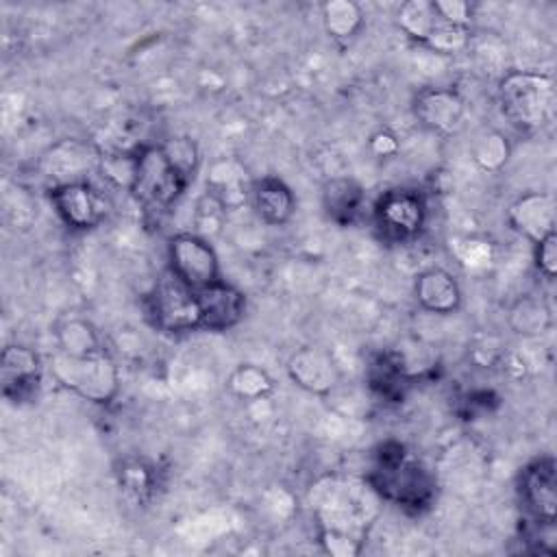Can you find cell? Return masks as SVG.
<instances>
[{
    "mask_svg": "<svg viewBox=\"0 0 557 557\" xmlns=\"http://www.w3.org/2000/svg\"><path fill=\"white\" fill-rule=\"evenodd\" d=\"M413 115L422 128L446 137L463 124L466 102L455 89L426 87L413 98Z\"/></svg>",
    "mask_w": 557,
    "mask_h": 557,
    "instance_id": "cell-13",
    "label": "cell"
},
{
    "mask_svg": "<svg viewBox=\"0 0 557 557\" xmlns=\"http://www.w3.org/2000/svg\"><path fill=\"white\" fill-rule=\"evenodd\" d=\"M168 272L191 289L222 281L215 248L196 233H176L168 239Z\"/></svg>",
    "mask_w": 557,
    "mask_h": 557,
    "instance_id": "cell-8",
    "label": "cell"
},
{
    "mask_svg": "<svg viewBox=\"0 0 557 557\" xmlns=\"http://www.w3.org/2000/svg\"><path fill=\"white\" fill-rule=\"evenodd\" d=\"M518 496L529 522L555 524L557 518V466L550 455L529 461L518 476Z\"/></svg>",
    "mask_w": 557,
    "mask_h": 557,
    "instance_id": "cell-9",
    "label": "cell"
},
{
    "mask_svg": "<svg viewBox=\"0 0 557 557\" xmlns=\"http://www.w3.org/2000/svg\"><path fill=\"white\" fill-rule=\"evenodd\" d=\"M437 15L459 28H472V7L463 0H433Z\"/></svg>",
    "mask_w": 557,
    "mask_h": 557,
    "instance_id": "cell-29",
    "label": "cell"
},
{
    "mask_svg": "<svg viewBox=\"0 0 557 557\" xmlns=\"http://www.w3.org/2000/svg\"><path fill=\"white\" fill-rule=\"evenodd\" d=\"M376 233L389 244H407L416 239L426 222L424 194L413 187H394L379 196L372 207Z\"/></svg>",
    "mask_w": 557,
    "mask_h": 557,
    "instance_id": "cell-6",
    "label": "cell"
},
{
    "mask_svg": "<svg viewBox=\"0 0 557 557\" xmlns=\"http://www.w3.org/2000/svg\"><path fill=\"white\" fill-rule=\"evenodd\" d=\"M366 481L385 503L398 505L411 513L429 509L435 500V476L422 461L411 457L400 442L379 446L372 468L366 472Z\"/></svg>",
    "mask_w": 557,
    "mask_h": 557,
    "instance_id": "cell-2",
    "label": "cell"
},
{
    "mask_svg": "<svg viewBox=\"0 0 557 557\" xmlns=\"http://www.w3.org/2000/svg\"><path fill=\"white\" fill-rule=\"evenodd\" d=\"M498 102L516 128L537 131L553 115L555 78L546 72L511 70L498 83Z\"/></svg>",
    "mask_w": 557,
    "mask_h": 557,
    "instance_id": "cell-3",
    "label": "cell"
},
{
    "mask_svg": "<svg viewBox=\"0 0 557 557\" xmlns=\"http://www.w3.org/2000/svg\"><path fill=\"white\" fill-rule=\"evenodd\" d=\"M252 181L235 159L213 161L207 174V189L220 209H237L250 200Z\"/></svg>",
    "mask_w": 557,
    "mask_h": 557,
    "instance_id": "cell-18",
    "label": "cell"
},
{
    "mask_svg": "<svg viewBox=\"0 0 557 557\" xmlns=\"http://www.w3.org/2000/svg\"><path fill=\"white\" fill-rule=\"evenodd\" d=\"M285 370L296 387L313 396L331 394L342 379V372L331 352L318 346H302L292 352Z\"/></svg>",
    "mask_w": 557,
    "mask_h": 557,
    "instance_id": "cell-12",
    "label": "cell"
},
{
    "mask_svg": "<svg viewBox=\"0 0 557 557\" xmlns=\"http://www.w3.org/2000/svg\"><path fill=\"white\" fill-rule=\"evenodd\" d=\"M161 146H163L168 159L172 161V165H174L187 181H191V178H194V172L198 170V161H200L196 141L183 135V137H172V139H168V141L161 144Z\"/></svg>",
    "mask_w": 557,
    "mask_h": 557,
    "instance_id": "cell-27",
    "label": "cell"
},
{
    "mask_svg": "<svg viewBox=\"0 0 557 557\" xmlns=\"http://www.w3.org/2000/svg\"><path fill=\"white\" fill-rule=\"evenodd\" d=\"M396 24L398 28L413 41H418L420 46H424V41L429 39V35L435 30V26L440 24V15L433 7V2L426 0H409L405 4H400L398 13H396Z\"/></svg>",
    "mask_w": 557,
    "mask_h": 557,
    "instance_id": "cell-23",
    "label": "cell"
},
{
    "mask_svg": "<svg viewBox=\"0 0 557 557\" xmlns=\"http://www.w3.org/2000/svg\"><path fill=\"white\" fill-rule=\"evenodd\" d=\"M54 335H57L59 350L65 352V355L85 357V355L104 352L102 339H100L96 326L89 320L70 318V320H65L57 326Z\"/></svg>",
    "mask_w": 557,
    "mask_h": 557,
    "instance_id": "cell-21",
    "label": "cell"
},
{
    "mask_svg": "<svg viewBox=\"0 0 557 557\" xmlns=\"http://www.w3.org/2000/svg\"><path fill=\"white\" fill-rule=\"evenodd\" d=\"M189 181L172 165L161 144L135 150V176L131 196L152 213L168 211L187 189Z\"/></svg>",
    "mask_w": 557,
    "mask_h": 557,
    "instance_id": "cell-5",
    "label": "cell"
},
{
    "mask_svg": "<svg viewBox=\"0 0 557 557\" xmlns=\"http://www.w3.org/2000/svg\"><path fill=\"white\" fill-rule=\"evenodd\" d=\"M309 505L320 546L335 557H357L379 518L383 498L366 476L329 474L311 487Z\"/></svg>",
    "mask_w": 557,
    "mask_h": 557,
    "instance_id": "cell-1",
    "label": "cell"
},
{
    "mask_svg": "<svg viewBox=\"0 0 557 557\" xmlns=\"http://www.w3.org/2000/svg\"><path fill=\"white\" fill-rule=\"evenodd\" d=\"M363 9L352 0H329L322 4V24L333 39H350L363 26Z\"/></svg>",
    "mask_w": 557,
    "mask_h": 557,
    "instance_id": "cell-22",
    "label": "cell"
},
{
    "mask_svg": "<svg viewBox=\"0 0 557 557\" xmlns=\"http://www.w3.org/2000/svg\"><path fill=\"white\" fill-rule=\"evenodd\" d=\"M413 296L424 311L437 315L453 313L461 307V287L457 278L442 268L422 270L413 281Z\"/></svg>",
    "mask_w": 557,
    "mask_h": 557,
    "instance_id": "cell-17",
    "label": "cell"
},
{
    "mask_svg": "<svg viewBox=\"0 0 557 557\" xmlns=\"http://www.w3.org/2000/svg\"><path fill=\"white\" fill-rule=\"evenodd\" d=\"M122 483L126 485V490H131V492H135V494H139V492H146L148 490V485H150V476H148V472H146V468H141V466H131V468H126V470H122Z\"/></svg>",
    "mask_w": 557,
    "mask_h": 557,
    "instance_id": "cell-30",
    "label": "cell"
},
{
    "mask_svg": "<svg viewBox=\"0 0 557 557\" xmlns=\"http://www.w3.org/2000/svg\"><path fill=\"white\" fill-rule=\"evenodd\" d=\"M370 146H372V150H374L376 154H383V157L394 154V152L398 150V141H396V137H394V135H389L387 131L376 133V135L370 139Z\"/></svg>",
    "mask_w": 557,
    "mask_h": 557,
    "instance_id": "cell-31",
    "label": "cell"
},
{
    "mask_svg": "<svg viewBox=\"0 0 557 557\" xmlns=\"http://www.w3.org/2000/svg\"><path fill=\"white\" fill-rule=\"evenodd\" d=\"M50 372L61 387L94 405H109L120 394V368L107 350L85 357L57 350L50 359Z\"/></svg>",
    "mask_w": 557,
    "mask_h": 557,
    "instance_id": "cell-4",
    "label": "cell"
},
{
    "mask_svg": "<svg viewBox=\"0 0 557 557\" xmlns=\"http://www.w3.org/2000/svg\"><path fill=\"white\" fill-rule=\"evenodd\" d=\"M366 205V191L350 176H333L322 187V207L331 222L350 226L359 220Z\"/></svg>",
    "mask_w": 557,
    "mask_h": 557,
    "instance_id": "cell-19",
    "label": "cell"
},
{
    "mask_svg": "<svg viewBox=\"0 0 557 557\" xmlns=\"http://www.w3.org/2000/svg\"><path fill=\"white\" fill-rule=\"evenodd\" d=\"M507 222L518 235L537 244L548 233H555L553 196L544 191H527L518 196L507 209Z\"/></svg>",
    "mask_w": 557,
    "mask_h": 557,
    "instance_id": "cell-15",
    "label": "cell"
},
{
    "mask_svg": "<svg viewBox=\"0 0 557 557\" xmlns=\"http://www.w3.org/2000/svg\"><path fill=\"white\" fill-rule=\"evenodd\" d=\"M533 261L535 270L542 278L553 281L557 274V233H548L537 244H533Z\"/></svg>",
    "mask_w": 557,
    "mask_h": 557,
    "instance_id": "cell-28",
    "label": "cell"
},
{
    "mask_svg": "<svg viewBox=\"0 0 557 557\" xmlns=\"http://www.w3.org/2000/svg\"><path fill=\"white\" fill-rule=\"evenodd\" d=\"M250 202L268 226H283L292 220L296 211V196L289 185L278 176H261L252 181Z\"/></svg>",
    "mask_w": 557,
    "mask_h": 557,
    "instance_id": "cell-16",
    "label": "cell"
},
{
    "mask_svg": "<svg viewBox=\"0 0 557 557\" xmlns=\"http://www.w3.org/2000/svg\"><path fill=\"white\" fill-rule=\"evenodd\" d=\"M0 376H2V394L9 400H28L41 379V359L28 346H7L0 357Z\"/></svg>",
    "mask_w": 557,
    "mask_h": 557,
    "instance_id": "cell-14",
    "label": "cell"
},
{
    "mask_svg": "<svg viewBox=\"0 0 557 557\" xmlns=\"http://www.w3.org/2000/svg\"><path fill=\"white\" fill-rule=\"evenodd\" d=\"M231 389L239 398L261 400L272 389V381H270V376L261 368H257V366H242L231 376Z\"/></svg>",
    "mask_w": 557,
    "mask_h": 557,
    "instance_id": "cell-25",
    "label": "cell"
},
{
    "mask_svg": "<svg viewBox=\"0 0 557 557\" xmlns=\"http://www.w3.org/2000/svg\"><path fill=\"white\" fill-rule=\"evenodd\" d=\"M146 315L150 324L165 333L200 331L196 289L165 272L146 296Z\"/></svg>",
    "mask_w": 557,
    "mask_h": 557,
    "instance_id": "cell-7",
    "label": "cell"
},
{
    "mask_svg": "<svg viewBox=\"0 0 557 557\" xmlns=\"http://www.w3.org/2000/svg\"><path fill=\"white\" fill-rule=\"evenodd\" d=\"M98 170L102 172V178H107L111 185L124 187L128 191L135 176V152L100 154Z\"/></svg>",
    "mask_w": 557,
    "mask_h": 557,
    "instance_id": "cell-26",
    "label": "cell"
},
{
    "mask_svg": "<svg viewBox=\"0 0 557 557\" xmlns=\"http://www.w3.org/2000/svg\"><path fill=\"white\" fill-rule=\"evenodd\" d=\"M507 322L522 337H540L553 326V313L542 298L522 296L511 305Z\"/></svg>",
    "mask_w": 557,
    "mask_h": 557,
    "instance_id": "cell-20",
    "label": "cell"
},
{
    "mask_svg": "<svg viewBox=\"0 0 557 557\" xmlns=\"http://www.w3.org/2000/svg\"><path fill=\"white\" fill-rule=\"evenodd\" d=\"M200 331L222 333L237 326L246 313V296L224 278L196 289Z\"/></svg>",
    "mask_w": 557,
    "mask_h": 557,
    "instance_id": "cell-11",
    "label": "cell"
},
{
    "mask_svg": "<svg viewBox=\"0 0 557 557\" xmlns=\"http://www.w3.org/2000/svg\"><path fill=\"white\" fill-rule=\"evenodd\" d=\"M509 154H511V146L507 137L498 131H485L476 135L470 146L472 161L485 172L503 170L505 163L509 161Z\"/></svg>",
    "mask_w": 557,
    "mask_h": 557,
    "instance_id": "cell-24",
    "label": "cell"
},
{
    "mask_svg": "<svg viewBox=\"0 0 557 557\" xmlns=\"http://www.w3.org/2000/svg\"><path fill=\"white\" fill-rule=\"evenodd\" d=\"M48 198L59 220L72 231H91L107 215L102 194L87 181L52 185Z\"/></svg>",
    "mask_w": 557,
    "mask_h": 557,
    "instance_id": "cell-10",
    "label": "cell"
}]
</instances>
